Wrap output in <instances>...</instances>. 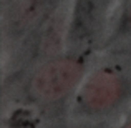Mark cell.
<instances>
[{"instance_id":"cell-2","label":"cell","mask_w":131,"mask_h":128,"mask_svg":"<svg viewBox=\"0 0 131 128\" xmlns=\"http://www.w3.org/2000/svg\"><path fill=\"white\" fill-rule=\"evenodd\" d=\"M58 0H18L10 13L12 33H25L40 22L57 7Z\"/></svg>"},{"instance_id":"cell-3","label":"cell","mask_w":131,"mask_h":128,"mask_svg":"<svg viewBox=\"0 0 131 128\" xmlns=\"http://www.w3.org/2000/svg\"><path fill=\"white\" fill-rule=\"evenodd\" d=\"M118 33H121V35L131 33V0H126V3H125L121 20L118 23Z\"/></svg>"},{"instance_id":"cell-1","label":"cell","mask_w":131,"mask_h":128,"mask_svg":"<svg viewBox=\"0 0 131 128\" xmlns=\"http://www.w3.org/2000/svg\"><path fill=\"white\" fill-rule=\"evenodd\" d=\"M103 0H73L71 20L68 27V40L71 43L83 42L95 32Z\"/></svg>"}]
</instances>
